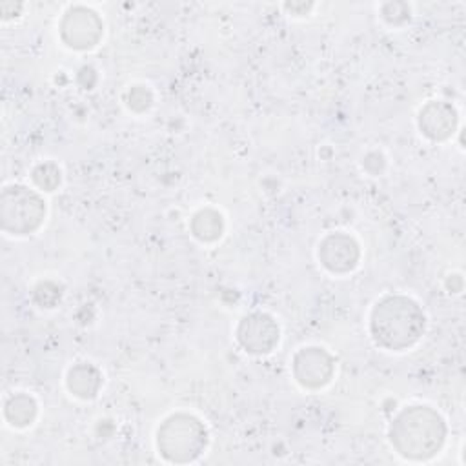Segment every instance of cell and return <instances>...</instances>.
Instances as JSON below:
<instances>
[{
    "label": "cell",
    "mask_w": 466,
    "mask_h": 466,
    "mask_svg": "<svg viewBox=\"0 0 466 466\" xmlns=\"http://www.w3.org/2000/svg\"><path fill=\"white\" fill-rule=\"evenodd\" d=\"M102 33V24L96 13L86 7H75L66 13L62 22V36L67 46L76 49H86L95 46Z\"/></svg>",
    "instance_id": "5"
},
{
    "label": "cell",
    "mask_w": 466,
    "mask_h": 466,
    "mask_svg": "<svg viewBox=\"0 0 466 466\" xmlns=\"http://www.w3.org/2000/svg\"><path fill=\"white\" fill-rule=\"evenodd\" d=\"M197 222H202V228H197L193 229L195 235L202 240H213L220 235L222 231V220H220V215L213 213V211H200L197 217H195Z\"/></svg>",
    "instance_id": "11"
},
{
    "label": "cell",
    "mask_w": 466,
    "mask_h": 466,
    "mask_svg": "<svg viewBox=\"0 0 466 466\" xmlns=\"http://www.w3.org/2000/svg\"><path fill=\"white\" fill-rule=\"evenodd\" d=\"M420 129L433 140L448 138L455 129V109L442 102H431L420 111Z\"/></svg>",
    "instance_id": "9"
},
{
    "label": "cell",
    "mask_w": 466,
    "mask_h": 466,
    "mask_svg": "<svg viewBox=\"0 0 466 466\" xmlns=\"http://www.w3.org/2000/svg\"><path fill=\"white\" fill-rule=\"evenodd\" d=\"M424 331V313L406 297L380 300L371 315V333L377 344L388 350L411 346Z\"/></svg>",
    "instance_id": "1"
},
{
    "label": "cell",
    "mask_w": 466,
    "mask_h": 466,
    "mask_svg": "<svg viewBox=\"0 0 466 466\" xmlns=\"http://www.w3.org/2000/svg\"><path fill=\"white\" fill-rule=\"evenodd\" d=\"M444 441L442 419L426 406L404 410L391 426V442L406 457L433 455Z\"/></svg>",
    "instance_id": "2"
},
{
    "label": "cell",
    "mask_w": 466,
    "mask_h": 466,
    "mask_svg": "<svg viewBox=\"0 0 466 466\" xmlns=\"http://www.w3.org/2000/svg\"><path fill=\"white\" fill-rule=\"evenodd\" d=\"M67 382H69V390L75 391V395L87 399L96 393V390L100 386V377L93 366L80 364L69 371Z\"/></svg>",
    "instance_id": "10"
},
{
    "label": "cell",
    "mask_w": 466,
    "mask_h": 466,
    "mask_svg": "<svg viewBox=\"0 0 466 466\" xmlns=\"http://www.w3.org/2000/svg\"><path fill=\"white\" fill-rule=\"evenodd\" d=\"M319 257L322 258V264L329 269V271H350L359 258V249L357 244L353 242V238L346 237V235H329L328 238H324Z\"/></svg>",
    "instance_id": "8"
},
{
    "label": "cell",
    "mask_w": 466,
    "mask_h": 466,
    "mask_svg": "<svg viewBox=\"0 0 466 466\" xmlns=\"http://www.w3.org/2000/svg\"><path fill=\"white\" fill-rule=\"evenodd\" d=\"M44 213L42 200L25 187H7L2 195V220L5 229L18 235L29 233L40 224Z\"/></svg>",
    "instance_id": "4"
},
{
    "label": "cell",
    "mask_w": 466,
    "mask_h": 466,
    "mask_svg": "<svg viewBox=\"0 0 466 466\" xmlns=\"http://www.w3.org/2000/svg\"><path fill=\"white\" fill-rule=\"evenodd\" d=\"M206 446V430L200 422L187 415H177L166 420L158 430V448L171 461H178V455L193 459Z\"/></svg>",
    "instance_id": "3"
},
{
    "label": "cell",
    "mask_w": 466,
    "mask_h": 466,
    "mask_svg": "<svg viewBox=\"0 0 466 466\" xmlns=\"http://www.w3.org/2000/svg\"><path fill=\"white\" fill-rule=\"evenodd\" d=\"M238 340L251 353H268L279 340V328L268 315L255 313L240 322Z\"/></svg>",
    "instance_id": "6"
},
{
    "label": "cell",
    "mask_w": 466,
    "mask_h": 466,
    "mask_svg": "<svg viewBox=\"0 0 466 466\" xmlns=\"http://www.w3.org/2000/svg\"><path fill=\"white\" fill-rule=\"evenodd\" d=\"M293 368L300 384L317 388L328 382L331 375V359L319 348H308L297 353Z\"/></svg>",
    "instance_id": "7"
}]
</instances>
